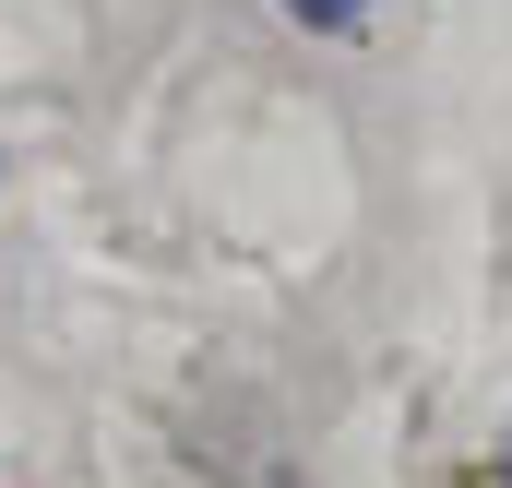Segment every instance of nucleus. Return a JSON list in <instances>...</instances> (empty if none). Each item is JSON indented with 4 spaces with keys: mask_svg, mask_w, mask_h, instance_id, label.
<instances>
[{
    "mask_svg": "<svg viewBox=\"0 0 512 488\" xmlns=\"http://www.w3.org/2000/svg\"><path fill=\"white\" fill-rule=\"evenodd\" d=\"M286 12H298V24H334V36H358V24H370V0H286Z\"/></svg>",
    "mask_w": 512,
    "mask_h": 488,
    "instance_id": "obj_1",
    "label": "nucleus"
},
{
    "mask_svg": "<svg viewBox=\"0 0 512 488\" xmlns=\"http://www.w3.org/2000/svg\"><path fill=\"white\" fill-rule=\"evenodd\" d=\"M251 488H298V477H286V465H262V477H251Z\"/></svg>",
    "mask_w": 512,
    "mask_h": 488,
    "instance_id": "obj_2",
    "label": "nucleus"
},
{
    "mask_svg": "<svg viewBox=\"0 0 512 488\" xmlns=\"http://www.w3.org/2000/svg\"><path fill=\"white\" fill-rule=\"evenodd\" d=\"M501 477H512V465H501Z\"/></svg>",
    "mask_w": 512,
    "mask_h": 488,
    "instance_id": "obj_3",
    "label": "nucleus"
}]
</instances>
